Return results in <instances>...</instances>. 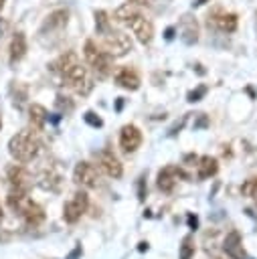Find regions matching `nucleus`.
Segmentation results:
<instances>
[{
	"label": "nucleus",
	"mask_w": 257,
	"mask_h": 259,
	"mask_svg": "<svg viewBox=\"0 0 257 259\" xmlns=\"http://www.w3.org/2000/svg\"><path fill=\"white\" fill-rule=\"evenodd\" d=\"M51 69L79 95H87L93 89V81H91L87 69L81 65L79 57L73 51H67L59 59H55Z\"/></svg>",
	"instance_id": "obj_1"
},
{
	"label": "nucleus",
	"mask_w": 257,
	"mask_h": 259,
	"mask_svg": "<svg viewBox=\"0 0 257 259\" xmlns=\"http://www.w3.org/2000/svg\"><path fill=\"white\" fill-rule=\"evenodd\" d=\"M113 18H115L117 22L125 24V26L134 32V36L138 38L140 45H150V42H152V38H154V24H152L146 16H142V14L138 12V8H136L132 2L121 4V6L113 12Z\"/></svg>",
	"instance_id": "obj_2"
},
{
	"label": "nucleus",
	"mask_w": 257,
	"mask_h": 259,
	"mask_svg": "<svg viewBox=\"0 0 257 259\" xmlns=\"http://www.w3.org/2000/svg\"><path fill=\"white\" fill-rule=\"evenodd\" d=\"M38 148H40L38 140L32 136V132H26V130L14 134V136L10 138V142H8V152H10V156H12L16 162H22V164L34 160L36 154H38Z\"/></svg>",
	"instance_id": "obj_3"
},
{
	"label": "nucleus",
	"mask_w": 257,
	"mask_h": 259,
	"mask_svg": "<svg viewBox=\"0 0 257 259\" xmlns=\"http://www.w3.org/2000/svg\"><path fill=\"white\" fill-rule=\"evenodd\" d=\"M83 55H85L87 65L93 69V73H95L99 79L109 77V73H111V55H107L103 49H99L91 38L85 40V45H83Z\"/></svg>",
	"instance_id": "obj_4"
},
{
	"label": "nucleus",
	"mask_w": 257,
	"mask_h": 259,
	"mask_svg": "<svg viewBox=\"0 0 257 259\" xmlns=\"http://www.w3.org/2000/svg\"><path fill=\"white\" fill-rule=\"evenodd\" d=\"M101 40H103L105 53L111 55V57H123V55H127L132 51L130 34H125L123 30H115L113 26L101 34Z\"/></svg>",
	"instance_id": "obj_5"
},
{
	"label": "nucleus",
	"mask_w": 257,
	"mask_h": 259,
	"mask_svg": "<svg viewBox=\"0 0 257 259\" xmlns=\"http://www.w3.org/2000/svg\"><path fill=\"white\" fill-rule=\"evenodd\" d=\"M73 180L79 186L95 188L99 184V172H97V168L91 162H79L75 166V170H73Z\"/></svg>",
	"instance_id": "obj_6"
},
{
	"label": "nucleus",
	"mask_w": 257,
	"mask_h": 259,
	"mask_svg": "<svg viewBox=\"0 0 257 259\" xmlns=\"http://www.w3.org/2000/svg\"><path fill=\"white\" fill-rule=\"evenodd\" d=\"M87 204H89V198L85 192H77L69 202H65L63 206V219L67 223H77L81 219V214L87 210Z\"/></svg>",
	"instance_id": "obj_7"
},
{
	"label": "nucleus",
	"mask_w": 257,
	"mask_h": 259,
	"mask_svg": "<svg viewBox=\"0 0 257 259\" xmlns=\"http://www.w3.org/2000/svg\"><path fill=\"white\" fill-rule=\"evenodd\" d=\"M67 20H69V12L65 10V8H59V10H53L49 16H47V20L42 22V26H40V30H38V34L42 36V34H55V32H61L65 26H67Z\"/></svg>",
	"instance_id": "obj_8"
},
{
	"label": "nucleus",
	"mask_w": 257,
	"mask_h": 259,
	"mask_svg": "<svg viewBox=\"0 0 257 259\" xmlns=\"http://www.w3.org/2000/svg\"><path fill=\"white\" fill-rule=\"evenodd\" d=\"M140 144H142V132L134 123L123 125L121 132H119V146H121V150L125 154H132V152H136L140 148Z\"/></svg>",
	"instance_id": "obj_9"
},
{
	"label": "nucleus",
	"mask_w": 257,
	"mask_h": 259,
	"mask_svg": "<svg viewBox=\"0 0 257 259\" xmlns=\"http://www.w3.org/2000/svg\"><path fill=\"white\" fill-rule=\"evenodd\" d=\"M97 162H99V168L109 176V178H119L123 168H121V162L117 160V156L109 150H103L99 156H97Z\"/></svg>",
	"instance_id": "obj_10"
},
{
	"label": "nucleus",
	"mask_w": 257,
	"mask_h": 259,
	"mask_svg": "<svg viewBox=\"0 0 257 259\" xmlns=\"http://www.w3.org/2000/svg\"><path fill=\"white\" fill-rule=\"evenodd\" d=\"M223 249H225V253H227L231 259H247V253H245V249H243L241 235H239L237 231H231V233L225 237Z\"/></svg>",
	"instance_id": "obj_11"
},
{
	"label": "nucleus",
	"mask_w": 257,
	"mask_h": 259,
	"mask_svg": "<svg viewBox=\"0 0 257 259\" xmlns=\"http://www.w3.org/2000/svg\"><path fill=\"white\" fill-rule=\"evenodd\" d=\"M178 178H186V174L180 168H176V166H166L158 174V188L164 190V192H170L174 188V184H176Z\"/></svg>",
	"instance_id": "obj_12"
},
{
	"label": "nucleus",
	"mask_w": 257,
	"mask_h": 259,
	"mask_svg": "<svg viewBox=\"0 0 257 259\" xmlns=\"http://www.w3.org/2000/svg\"><path fill=\"white\" fill-rule=\"evenodd\" d=\"M180 38L186 45H194L198 40V22L188 14L180 18Z\"/></svg>",
	"instance_id": "obj_13"
},
{
	"label": "nucleus",
	"mask_w": 257,
	"mask_h": 259,
	"mask_svg": "<svg viewBox=\"0 0 257 259\" xmlns=\"http://www.w3.org/2000/svg\"><path fill=\"white\" fill-rule=\"evenodd\" d=\"M113 79H115V83H117L119 87L130 89V91H136V89L140 87V75H138L134 69H130V67L117 69V73H115Z\"/></svg>",
	"instance_id": "obj_14"
},
{
	"label": "nucleus",
	"mask_w": 257,
	"mask_h": 259,
	"mask_svg": "<svg viewBox=\"0 0 257 259\" xmlns=\"http://www.w3.org/2000/svg\"><path fill=\"white\" fill-rule=\"evenodd\" d=\"M8 55H10V63H18L24 55H26V36L24 32H16L10 40V47H8Z\"/></svg>",
	"instance_id": "obj_15"
},
{
	"label": "nucleus",
	"mask_w": 257,
	"mask_h": 259,
	"mask_svg": "<svg viewBox=\"0 0 257 259\" xmlns=\"http://www.w3.org/2000/svg\"><path fill=\"white\" fill-rule=\"evenodd\" d=\"M8 180L12 184V188H20V190H26L30 186V176L28 172L22 168V166H10L8 168Z\"/></svg>",
	"instance_id": "obj_16"
},
{
	"label": "nucleus",
	"mask_w": 257,
	"mask_h": 259,
	"mask_svg": "<svg viewBox=\"0 0 257 259\" xmlns=\"http://www.w3.org/2000/svg\"><path fill=\"white\" fill-rule=\"evenodd\" d=\"M20 214H22V217H24V221H26L28 225H32V227L45 221V210H42V206H40V204H36L34 200H28Z\"/></svg>",
	"instance_id": "obj_17"
},
{
	"label": "nucleus",
	"mask_w": 257,
	"mask_h": 259,
	"mask_svg": "<svg viewBox=\"0 0 257 259\" xmlns=\"http://www.w3.org/2000/svg\"><path fill=\"white\" fill-rule=\"evenodd\" d=\"M28 119H30L32 130H42L45 123H47V119H49V113H47V109H45L42 105L32 103V105L28 107Z\"/></svg>",
	"instance_id": "obj_18"
},
{
	"label": "nucleus",
	"mask_w": 257,
	"mask_h": 259,
	"mask_svg": "<svg viewBox=\"0 0 257 259\" xmlns=\"http://www.w3.org/2000/svg\"><path fill=\"white\" fill-rule=\"evenodd\" d=\"M198 178H210V176H215L217 174V170H219V162H217V158H212V156H202L200 160H198Z\"/></svg>",
	"instance_id": "obj_19"
},
{
	"label": "nucleus",
	"mask_w": 257,
	"mask_h": 259,
	"mask_svg": "<svg viewBox=\"0 0 257 259\" xmlns=\"http://www.w3.org/2000/svg\"><path fill=\"white\" fill-rule=\"evenodd\" d=\"M215 24H217V28L223 30V32H235V30H237V14H233V12H223V14H219V16L215 18Z\"/></svg>",
	"instance_id": "obj_20"
},
{
	"label": "nucleus",
	"mask_w": 257,
	"mask_h": 259,
	"mask_svg": "<svg viewBox=\"0 0 257 259\" xmlns=\"http://www.w3.org/2000/svg\"><path fill=\"white\" fill-rule=\"evenodd\" d=\"M109 28H111V20H109L107 12L105 10H97L95 12V30H97V34H103Z\"/></svg>",
	"instance_id": "obj_21"
},
{
	"label": "nucleus",
	"mask_w": 257,
	"mask_h": 259,
	"mask_svg": "<svg viewBox=\"0 0 257 259\" xmlns=\"http://www.w3.org/2000/svg\"><path fill=\"white\" fill-rule=\"evenodd\" d=\"M194 255V245H192V239L186 237L180 245V259H190Z\"/></svg>",
	"instance_id": "obj_22"
},
{
	"label": "nucleus",
	"mask_w": 257,
	"mask_h": 259,
	"mask_svg": "<svg viewBox=\"0 0 257 259\" xmlns=\"http://www.w3.org/2000/svg\"><path fill=\"white\" fill-rule=\"evenodd\" d=\"M241 190H243V194H247V196H251V198H257V178L247 180Z\"/></svg>",
	"instance_id": "obj_23"
},
{
	"label": "nucleus",
	"mask_w": 257,
	"mask_h": 259,
	"mask_svg": "<svg viewBox=\"0 0 257 259\" xmlns=\"http://www.w3.org/2000/svg\"><path fill=\"white\" fill-rule=\"evenodd\" d=\"M57 107L61 109V111H73V101H69V97H63V95H59L57 97Z\"/></svg>",
	"instance_id": "obj_24"
},
{
	"label": "nucleus",
	"mask_w": 257,
	"mask_h": 259,
	"mask_svg": "<svg viewBox=\"0 0 257 259\" xmlns=\"http://www.w3.org/2000/svg\"><path fill=\"white\" fill-rule=\"evenodd\" d=\"M204 93H206V87H204V85H200V87H196L194 91H190V93H188V101H190V103H194V101H198Z\"/></svg>",
	"instance_id": "obj_25"
},
{
	"label": "nucleus",
	"mask_w": 257,
	"mask_h": 259,
	"mask_svg": "<svg viewBox=\"0 0 257 259\" xmlns=\"http://www.w3.org/2000/svg\"><path fill=\"white\" fill-rule=\"evenodd\" d=\"M83 117H85V121H87L89 125H93V127H101V123H103V121H101V119H99V117H97L93 111H87Z\"/></svg>",
	"instance_id": "obj_26"
},
{
	"label": "nucleus",
	"mask_w": 257,
	"mask_h": 259,
	"mask_svg": "<svg viewBox=\"0 0 257 259\" xmlns=\"http://www.w3.org/2000/svg\"><path fill=\"white\" fill-rule=\"evenodd\" d=\"M6 28H8V22H6L4 18H0V38H2V34L6 32Z\"/></svg>",
	"instance_id": "obj_27"
},
{
	"label": "nucleus",
	"mask_w": 257,
	"mask_h": 259,
	"mask_svg": "<svg viewBox=\"0 0 257 259\" xmlns=\"http://www.w3.org/2000/svg\"><path fill=\"white\" fill-rule=\"evenodd\" d=\"M172 36H174V28H172V26H170V28H166V38H168V40H170V38H172Z\"/></svg>",
	"instance_id": "obj_28"
},
{
	"label": "nucleus",
	"mask_w": 257,
	"mask_h": 259,
	"mask_svg": "<svg viewBox=\"0 0 257 259\" xmlns=\"http://www.w3.org/2000/svg\"><path fill=\"white\" fill-rule=\"evenodd\" d=\"M206 2H210V0H194V2H192V6L196 8V6H202V4H206Z\"/></svg>",
	"instance_id": "obj_29"
},
{
	"label": "nucleus",
	"mask_w": 257,
	"mask_h": 259,
	"mask_svg": "<svg viewBox=\"0 0 257 259\" xmlns=\"http://www.w3.org/2000/svg\"><path fill=\"white\" fill-rule=\"evenodd\" d=\"M130 2H132V4H148L150 0H130Z\"/></svg>",
	"instance_id": "obj_30"
},
{
	"label": "nucleus",
	"mask_w": 257,
	"mask_h": 259,
	"mask_svg": "<svg viewBox=\"0 0 257 259\" xmlns=\"http://www.w3.org/2000/svg\"><path fill=\"white\" fill-rule=\"evenodd\" d=\"M4 2H6V0H0V10H2V6H4Z\"/></svg>",
	"instance_id": "obj_31"
},
{
	"label": "nucleus",
	"mask_w": 257,
	"mask_h": 259,
	"mask_svg": "<svg viewBox=\"0 0 257 259\" xmlns=\"http://www.w3.org/2000/svg\"><path fill=\"white\" fill-rule=\"evenodd\" d=\"M2 214H4V212H2V206H0V221H2Z\"/></svg>",
	"instance_id": "obj_32"
},
{
	"label": "nucleus",
	"mask_w": 257,
	"mask_h": 259,
	"mask_svg": "<svg viewBox=\"0 0 257 259\" xmlns=\"http://www.w3.org/2000/svg\"><path fill=\"white\" fill-rule=\"evenodd\" d=\"M0 127H2V119H0Z\"/></svg>",
	"instance_id": "obj_33"
}]
</instances>
